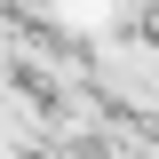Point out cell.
<instances>
[{
  "instance_id": "6da1fadb",
  "label": "cell",
  "mask_w": 159,
  "mask_h": 159,
  "mask_svg": "<svg viewBox=\"0 0 159 159\" xmlns=\"http://www.w3.org/2000/svg\"><path fill=\"white\" fill-rule=\"evenodd\" d=\"M88 80L119 111H159V32H103L88 40Z\"/></svg>"
}]
</instances>
